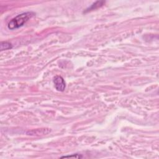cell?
Segmentation results:
<instances>
[{
	"label": "cell",
	"instance_id": "1",
	"mask_svg": "<svg viewBox=\"0 0 159 159\" xmlns=\"http://www.w3.org/2000/svg\"><path fill=\"white\" fill-rule=\"evenodd\" d=\"M35 15L33 12L22 13L17 16L13 18L7 24V27L10 30L17 29L25 25L29 19L33 18Z\"/></svg>",
	"mask_w": 159,
	"mask_h": 159
},
{
	"label": "cell",
	"instance_id": "2",
	"mask_svg": "<svg viewBox=\"0 0 159 159\" xmlns=\"http://www.w3.org/2000/svg\"><path fill=\"white\" fill-rule=\"evenodd\" d=\"M53 82L55 88L59 91H63L66 88V83L65 80L61 76L57 75L53 78Z\"/></svg>",
	"mask_w": 159,
	"mask_h": 159
},
{
	"label": "cell",
	"instance_id": "3",
	"mask_svg": "<svg viewBox=\"0 0 159 159\" xmlns=\"http://www.w3.org/2000/svg\"><path fill=\"white\" fill-rule=\"evenodd\" d=\"M105 4V1H96L95 3H94L93 4H92L90 6V7H88V8H87L86 10H85V11H84V13H88V12L91 11L92 10H97V9L98 8V7H100L103 6Z\"/></svg>",
	"mask_w": 159,
	"mask_h": 159
},
{
	"label": "cell",
	"instance_id": "4",
	"mask_svg": "<svg viewBox=\"0 0 159 159\" xmlns=\"http://www.w3.org/2000/svg\"><path fill=\"white\" fill-rule=\"evenodd\" d=\"M13 48L12 44L7 41H2L1 42V44H0V50L1 51L10 50Z\"/></svg>",
	"mask_w": 159,
	"mask_h": 159
},
{
	"label": "cell",
	"instance_id": "5",
	"mask_svg": "<svg viewBox=\"0 0 159 159\" xmlns=\"http://www.w3.org/2000/svg\"><path fill=\"white\" fill-rule=\"evenodd\" d=\"M71 157H74V158H82V156L81 155H80V154H73V155H71L62 156V157H61V158H71Z\"/></svg>",
	"mask_w": 159,
	"mask_h": 159
}]
</instances>
